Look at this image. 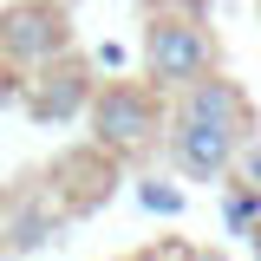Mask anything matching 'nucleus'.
I'll list each match as a JSON object with an SVG mask.
<instances>
[{
  "label": "nucleus",
  "mask_w": 261,
  "mask_h": 261,
  "mask_svg": "<svg viewBox=\"0 0 261 261\" xmlns=\"http://www.w3.org/2000/svg\"><path fill=\"white\" fill-rule=\"evenodd\" d=\"M144 65H150L157 85L183 92L202 72H216V46H209V33L196 27V20H157L150 39H144Z\"/></svg>",
  "instance_id": "f03ea898"
},
{
  "label": "nucleus",
  "mask_w": 261,
  "mask_h": 261,
  "mask_svg": "<svg viewBox=\"0 0 261 261\" xmlns=\"http://www.w3.org/2000/svg\"><path fill=\"white\" fill-rule=\"evenodd\" d=\"M248 248H255V261H261V216H255V228H248Z\"/></svg>",
  "instance_id": "6e6552de"
},
{
  "label": "nucleus",
  "mask_w": 261,
  "mask_h": 261,
  "mask_svg": "<svg viewBox=\"0 0 261 261\" xmlns=\"http://www.w3.org/2000/svg\"><path fill=\"white\" fill-rule=\"evenodd\" d=\"M235 150H242V183H255V190H261V130H242Z\"/></svg>",
  "instance_id": "0eeeda50"
},
{
  "label": "nucleus",
  "mask_w": 261,
  "mask_h": 261,
  "mask_svg": "<svg viewBox=\"0 0 261 261\" xmlns=\"http://www.w3.org/2000/svg\"><path fill=\"white\" fill-rule=\"evenodd\" d=\"M39 242H53V216H46V209H27V216L13 222V248H39Z\"/></svg>",
  "instance_id": "423d86ee"
},
{
  "label": "nucleus",
  "mask_w": 261,
  "mask_h": 261,
  "mask_svg": "<svg viewBox=\"0 0 261 261\" xmlns=\"http://www.w3.org/2000/svg\"><path fill=\"white\" fill-rule=\"evenodd\" d=\"M222 216H228V228H235V235H248V228H255V216H261V190H255V183H248V190H228Z\"/></svg>",
  "instance_id": "39448f33"
},
{
  "label": "nucleus",
  "mask_w": 261,
  "mask_h": 261,
  "mask_svg": "<svg viewBox=\"0 0 261 261\" xmlns=\"http://www.w3.org/2000/svg\"><path fill=\"white\" fill-rule=\"evenodd\" d=\"M0 46L20 65H46V59L65 53V20L53 7H13V13L0 20Z\"/></svg>",
  "instance_id": "20e7f679"
},
{
  "label": "nucleus",
  "mask_w": 261,
  "mask_h": 261,
  "mask_svg": "<svg viewBox=\"0 0 261 261\" xmlns=\"http://www.w3.org/2000/svg\"><path fill=\"white\" fill-rule=\"evenodd\" d=\"M92 130H98L105 150H137V144L157 130V105H150V92H137V85H111V92H98Z\"/></svg>",
  "instance_id": "7ed1b4c3"
},
{
  "label": "nucleus",
  "mask_w": 261,
  "mask_h": 261,
  "mask_svg": "<svg viewBox=\"0 0 261 261\" xmlns=\"http://www.w3.org/2000/svg\"><path fill=\"white\" fill-rule=\"evenodd\" d=\"M183 92L190 98H183V111L170 124V157H176V170L190 183H216L235 163V144L248 130V98L235 92L228 79H216V72H202Z\"/></svg>",
  "instance_id": "f257e3e1"
}]
</instances>
